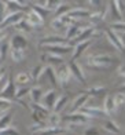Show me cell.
Masks as SVG:
<instances>
[{"label":"cell","instance_id":"cell-1","mask_svg":"<svg viewBox=\"0 0 125 135\" xmlns=\"http://www.w3.org/2000/svg\"><path fill=\"white\" fill-rule=\"evenodd\" d=\"M114 59L116 58H113L107 52H95V54H91L87 58V65L91 69H95V70H104V69H109L113 65Z\"/></svg>","mask_w":125,"mask_h":135},{"label":"cell","instance_id":"cell-2","mask_svg":"<svg viewBox=\"0 0 125 135\" xmlns=\"http://www.w3.org/2000/svg\"><path fill=\"white\" fill-rule=\"evenodd\" d=\"M29 108L32 109V117L37 124H46L49 110L43 105H40V103H30Z\"/></svg>","mask_w":125,"mask_h":135},{"label":"cell","instance_id":"cell-3","mask_svg":"<svg viewBox=\"0 0 125 135\" xmlns=\"http://www.w3.org/2000/svg\"><path fill=\"white\" fill-rule=\"evenodd\" d=\"M62 121H69L72 126H76V124H85V123H89L91 117L87 113L78 110V112H76V113H69V114L63 116V117H62Z\"/></svg>","mask_w":125,"mask_h":135},{"label":"cell","instance_id":"cell-4","mask_svg":"<svg viewBox=\"0 0 125 135\" xmlns=\"http://www.w3.org/2000/svg\"><path fill=\"white\" fill-rule=\"evenodd\" d=\"M70 70H69V66L66 64H62L57 68L55 70V77H57V83L61 87H66L67 83L70 81Z\"/></svg>","mask_w":125,"mask_h":135},{"label":"cell","instance_id":"cell-5","mask_svg":"<svg viewBox=\"0 0 125 135\" xmlns=\"http://www.w3.org/2000/svg\"><path fill=\"white\" fill-rule=\"evenodd\" d=\"M23 20L29 23L30 28H40L44 25V18H43L37 11H34L33 8L28 11L26 14H23Z\"/></svg>","mask_w":125,"mask_h":135},{"label":"cell","instance_id":"cell-6","mask_svg":"<svg viewBox=\"0 0 125 135\" xmlns=\"http://www.w3.org/2000/svg\"><path fill=\"white\" fill-rule=\"evenodd\" d=\"M104 35H106V37H107V40L110 41V44L114 48H117L118 51L124 50V37H122L124 33H114V32H111L110 29H106Z\"/></svg>","mask_w":125,"mask_h":135},{"label":"cell","instance_id":"cell-7","mask_svg":"<svg viewBox=\"0 0 125 135\" xmlns=\"http://www.w3.org/2000/svg\"><path fill=\"white\" fill-rule=\"evenodd\" d=\"M57 44H69L67 40L61 35H51V36H46L39 41V46L40 47H44V46H57Z\"/></svg>","mask_w":125,"mask_h":135},{"label":"cell","instance_id":"cell-8","mask_svg":"<svg viewBox=\"0 0 125 135\" xmlns=\"http://www.w3.org/2000/svg\"><path fill=\"white\" fill-rule=\"evenodd\" d=\"M10 50H23L28 47V39L25 37V35H14L10 40Z\"/></svg>","mask_w":125,"mask_h":135},{"label":"cell","instance_id":"cell-9","mask_svg":"<svg viewBox=\"0 0 125 135\" xmlns=\"http://www.w3.org/2000/svg\"><path fill=\"white\" fill-rule=\"evenodd\" d=\"M55 101H57V94H55V90H48V91H46V93L43 94L41 99H40V105L47 108L48 110H52Z\"/></svg>","mask_w":125,"mask_h":135},{"label":"cell","instance_id":"cell-10","mask_svg":"<svg viewBox=\"0 0 125 135\" xmlns=\"http://www.w3.org/2000/svg\"><path fill=\"white\" fill-rule=\"evenodd\" d=\"M67 66H69V70H70V75H73L80 83L84 84L85 80H87V77H85V73H84V70H83V68H81V66L76 62V61H72V62L69 64Z\"/></svg>","mask_w":125,"mask_h":135},{"label":"cell","instance_id":"cell-11","mask_svg":"<svg viewBox=\"0 0 125 135\" xmlns=\"http://www.w3.org/2000/svg\"><path fill=\"white\" fill-rule=\"evenodd\" d=\"M23 18V13H12V14H6L3 21L0 22L2 25V29L3 28H7V26H14L17 22H19Z\"/></svg>","mask_w":125,"mask_h":135},{"label":"cell","instance_id":"cell-12","mask_svg":"<svg viewBox=\"0 0 125 135\" xmlns=\"http://www.w3.org/2000/svg\"><path fill=\"white\" fill-rule=\"evenodd\" d=\"M15 90L17 88H15V85H14L12 79L11 77H7L4 87L2 88V91H0V97H3V98H6V99H10L11 101V98H14V95H15Z\"/></svg>","mask_w":125,"mask_h":135},{"label":"cell","instance_id":"cell-13","mask_svg":"<svg viewBox=\"0 0 125 135\" xmlns=\"http://www.w3.org/2000/svg\"><path fill=\"white\" fill-rule=\"evenodd\" d=\"M88 99H89V97L87 95V94H80V95H77V97L73 99L72 105H70V113H76V112H78V110H81V109L85 106V103L88 102Z\"/></svg>","mask_w":125,"mask_h":135},{"label":"cell","instance_id":"cell-14","mask_svg":"<svg viewBox=\"0 0 125 135\" xmlns=\"http://www.w3.org/2000/svg\"><path fill=\"white\" fill-rule=\"evenodd\" d=\"M66 131L67 130L65 127H49V126L46 124L44 127H41L40 130H37L34 132V135H61Z\"/></svg>","mask_w":125,"mask_h":135},{"label":"cell","instance_id":"cell-15","mask_svg":"<svg viewBox=\"0 0 125 135\" xmlns=\"http://www.w3.org/2000/svg\"><path fill=\"white\" fill-rule=\"evenodd\" d=\"M41 48H44V50L49 54H55V55H63V54H67L69 51H70V46L69 44H57V46H44V47H41Z\"/></svg>","mask_w":125,"mask_h":135},{"label":"cell","instance_id":"cell-16","mask_svg":"<svg viewBox=\"0 0 125 135\" xmlns=\"http://www.w3.org/2000/svg\"><path fill=\"white\" fill-rule=\"evenodd\" d=\"M89 44H91V39H89V40H85V41H78V43H76V46L73 47V57H72L73 61H76L80 55L89 47Z\"/></svg>","mask_w":125,"mask_h":135},{"label":"cell","instance_id":"cell-17","mask_svg":"<svg viewBox=\"0 0 125 135\" xmlns=\"http://www.w3.org/2000/svg\"><path fill=\"white\" fill-rule=\"evenodd\" d=\"M65 15L70 17V18H73V20H76V21H80L81 18L88 17V15H89V10H87V8H78V7H76V8L69 10Z\"/></svg>","mask_w":125,"mask_h":135},{"label":"cell","instance_id":"cell-18","mask_svg":"<svg viewBox=\"0 0 125 135\" xmlns=\"http://www.w3.org/2000/svg\"><path fill=\"white\" fill-rule=\"evenodd\" d=\"M102 110L104 112L106 116H110L111 113H114L116 110H117V106L114 105V101H113V97H111V95H106Z\"/></svg>","mask_w":125,"mask_h":135},{"label":"cell","instance_id":"cell-19","mask_svg":"<svg viewBox=\"0 0 125 135\" xmlns=\"http://www.w3.org/2000/svg\"><path fill=\"white\" fill-rule=\"evenodd\" d=\"M69 102V98L67 95H61L57 98V101H55L54 103V108H52V113H61L62 112V109H63L66 106V103Z\"/></svg>","mask_w":125,"mask_h":135},{"label":"cell","instance_id":"cell-20","mask_svg":"<svg viewBox=\"0 0 125 135\" xmlns=\"http://www.w3.org/2000/svg\"><path fill=\"white\" fill-rule=\"evenodd\" d=\"M46 124L49 126V127H63L62 126V116L58 114V113H49Z\"/></svg>","mask_w":125,"mask_h":135},{"label":"cell","instance_id":"cell-21","mask_svg":"<svg viewBox=\"0 0 125 135\" xmlns=\"http://www.w3.org/2000/svg\"><path fill=\"white\" fill-rule=\"evenodd\" d=\"M44 91L41 90V87H33L29 90V95H30V99H32V103H40V99Z\"/></svg>","mask_w":125,"mask_h":135},{"label":"cell","instance_id":"cell-22","mask_svg":"<svg viewBox=\"0 0 125 135\" xmlns=\"http://www.w3.org/2000/svg\"><path fill=\"white\" fill-rule=\"evenodd\" d=\"M41 59L47 61V62H51V64H57L58 66L63 64V58H62L61 55H55V54H49V52L41 55Z\"/></svg>","mask_w":125,"mask_h":135},{"label":"cell","instance_id":"cell-23","mask_svg":"<svg viewBox=\"0 0 125 135\" xmlns=\"http://www.w3.org/2000/svg\"><path fill=\"white\" fill-rule=\"evenodd\" d=\"M44 68L46 65H36L32 68V70H30L29 76H30V80H39V79L43 76V73H44Z\"/></svg>","mask_w":125,"mask_h":135},{"label":"cell","instance_id":"cell-24","mask_svg":"<svg viewBox=\"0 0 125 135\" xmlns=\"http://www.w3.org/2000/svg\"><path fill=\"white\" fill-rule=\"evenodd\" d=\"M103 128H104V130L107 131V132H110V134H120V132H121L120 126H118L116 121H113V120L106 121L104 126H103Z\"/></svg>","mask_w":125,"mask_h":135},{"label":"cell","instance_id":"cell-25","mask_svg":"<svg viewBox=\"0 0 125 135\" xmlns=\"http://www.w3.org/2000/svg\"><path fill=\"white\" fill-rule=\"evenodd\" d=\"M14 29L18 30V32H19L21 35H22V33H28V32H30V30H32V28L29 26V23L25 21L23 18H22L19 22H17V23H15V25H14Z\"/></svg>","mask_w":125,"mask_h":135},{"label":"cell","instance_id":"cell-26","mask_svg":"<svg viewBox=\"0 0 125 135\" xmlns=\"http://www.w3.org/2000/svg\"><path fill=\"white\" fill-rule=\"evenodd\" d=\"M11 114L10 112H3L0 114V131L4 130V128L10 127V123H11Z\"/></svg>","mask_w":125,"mask_h":135},{"label":"cell","instance_id":"cell-27","mask_svg":"<svg viewBox=\"0 0 125 135\" xmlns=\"http://www.w3.org/2000/svg\"><path fill=\"white\" fill-rule=\"evenodd\" d=\"M10 57L14 62H21L26 57V52L23 50H10Z\"/></svg>","mask_w":125,"mask_h":135},{"label":"cell","instance_id":"cell-28","mask_svg":"<svg viewBox=\"0 0 125 135\" xmlns=\"http://www.w3.org/2000/svg\"><path fill=\"white\" fill-rule=\"evenodd\" d=\"M15 81L18 84H21V85H25V84H28L30 81V76H29V73L26 72H19L18 75L15 76Z\"/></svg>","mask_w":125,"mask_h":135},{"label":"cell","instance_id":"cell-29","mask_svg":"<svg viewBox=\"0 0 125 135\" xmlns=\"http://www.w3.org/2000/svg\"><path fill=\"white\" fill-rule=\"evenodd\" d=\"M43 75L48 76V77H49V81H51L54 85L58 84V83H57V77H55V70H54L52 66H46V68H44V73H43Z\"/></svg>","mask_w":125,"mask_h":135},{"label":"cell","instance_id":"cell-30","mask_svg":"<svg viewBox=\"0 0 125 135\" xmlns=\"http://www.w3.org/2000/svg\"><path fill=\"white\" fill-rule=\"evenodd\" d=\"M124 21H117V22H113L110 26V30L114 33H124Z\"/></svg>","mask_w":125,"mask_h":135},{"label":"cell","instance_id":"cell-31","mask_svg":"<svg viewBox=\"0 0 125 135\" xmlns=\"http://www.w3.org/2000/svg\"><path fill=\"white\" fill-rule=\"evenodd\" d=\"M106 91V88L104 87H101V85H98V87H91V88H88L87 90V95H102L103 93Z\"/></svg>","mask_w":125,"mask_h":135},{"label":"cell","instance_id":"cell-32","mask_svg":"<svg viewBox=\"0 0 125 135\" xmlns=\"http://www.w3.org/2000/svg\"><path fill=\"white\" fill-rule=\"evenodd\" d=\"M69 11V7H67V4L65 2H59V6L57 7V10H55V14H57V18L61 17V15H65L66 13Z\"/></svg>","mask_w":125,"mask_h":135},{"label":"cell","instance_id":"cell-33","mask_svg":"<svg viewBox=\"0 0 125 135\" xmlns=\"http://www.w3.org/2000/svg\"><path fill=\"white\" fill-rule=\"evenodd\" d=\"M124 99H125V95H124L122 91H120V93H117V94H114V95H113L114 105H116L117 108H120V106H122V105H124Z\"/></svg>","mask_w":125,"mask_h":135},{"label":"cell","instance_id":"cell-34","mask_svg":"<svg viewBox=\"0 0 125 135\" xmlns=\"http://www.w3.org/2000/svg\"><path fill=\"white\" fill-rule=\"evenodd\" d=\"M106 13H107V11H106ZM104 14H102V13H89V20H91L92 23H98V22L104 20Z\"/></svg>","mask_w":125,"mask_h":135},{"label":"cell","instance_id":"cell-35","mask_svg":"<svg viewBox=\"0 0 125 135\" xmlns=\"http://www.w3.org/2000/svg\"><path fill=\"white\" fill-rule=\"evenodd\" d=\"M10 106H11V101L6 99V98H3V97H0V113L7 112V109Z\"/></svg>","mask_w":125,"mask_h":135},{"label":"cell","instance_id":"cell-36","mask_svg":"<svg viewBox=\"0 0 125 135\" xmlns=\"http://www.w3.org/2000/svg\"><path fill=\"white\" fill-rule=\"evenodd\" d=\"M51 26L54 30H57V32H62V30H66V28L63 26V23H62L58 18H55V20L51 22Z\"/></svg>","mask_w":125,"mask_h":135},{"label":"cell","instance_id":"cell-37","mask_svg":"<svg viewBox=\"0 0 125 135\" xmlns=\"http://www.w3.org/2000/svg\"><path fill=\"white\" fill-rule=\"evenodd\" d=\"M26 94H29V88H26V87L17 88V90H15V95H14V98H17V99H21V98L25 97Z\"/></svg>","mask_w":125,"mask_h":135},{"label":"cell","instance_id":"cell-38","mask_svg":"<svg viewBox=\"0 0 125 135\" xmlns=\"http://www.w3.org/2000/svg\"><path fill=\"white\" fill-rule=\"evenodd\" d=\"M8 47H10L8 43H6V41L0 43V59H4L6 58V55H7V50H10Z\"/></svg>","mask_w":125,"mask_h":135},{"label":"cell","instance_id":"cell-39","mask_svg":"<svg viewBox=\"0 0 125 135\" xmlns=\"http://www.w3.org/2000/svg\"><path fill=\"white\" fill-rule=\"evenodd\" d=\"M0 135H21V134L17 130H14L12 127H7V128H4V130L0 131Z\"/></svg>","mask_w":125,"mask_h":135},{"label":"cell","instance_id":"cell-40","mask_svg":"<svg viewBox=\"0 0 125 135\" xmlns=\"http://www.w3.org/2000/svg\"><path fill=\"white\" fill-rule=\"evenodd\" d=\"M114 4H116V8H117V11H118V13H120V15L122 17L124 15V10H125V3L122 2V0H116V2H114Z\"/></svg>","mask_w":125,"mask_h":135},{"label":"cell","instance_id":"cell-41","mask_svg":"<svg viewBox=\"0 0 125 135\" xmlns=\"http://www.w3.org/2000/svg\"><path fill=\"white\" fill-rule=\"evenodd\" d=\"M84 135H99V131H98V128L91 127V128H88V130L84 132Z\"/></svg>","mask_w":125,"mask_h":135},{"label":"cell","instance_id":"cell-42","mask_svg":"<svg viewBox=\"0 0 125 135\" xmlns=\"http://www.w3.org/2000/svg\"><path fill=\"white\" fill-rule=\"evenodd\" d=\"M6 36H7V33H6V30L0 28V43H3V41H4Z\"/></svg>","mask_w":125,"mask_h":135},{"label":"cell","instance_id":"cell-43","mask_svg":"<svg viewBox=\"0 0 125 135\" xmlns=\"http://www.w3.org/2000/svg\"><path fill=\"white\" fill-rule=\"evenodd\" d=\"M117 72H118V75H120L121 77H124V65L121 64L120 66H118V69H117Z\"/></svg>","mask_w":125,"mask_h":135},{"label":"cell","instance_id":"cell-44","mask_svg":"<svg viewBox=\"0 0 125 135\" xmlns=\"http://www.w3.org/2000/svg\"><path fill=\"white\" fill-rule=\"evenodd\" d=\"M4 73H6V68H0V81L4 77Z\"/></svg>","mask_w":125,"mask_h":135}]
</instances>
